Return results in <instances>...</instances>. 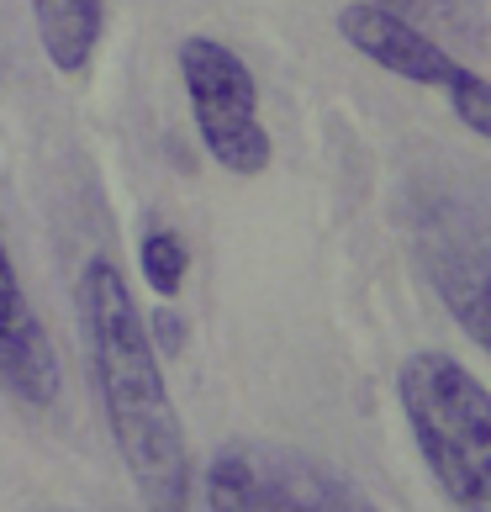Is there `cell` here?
Wrapping results in <instances>:
<instances>
[{
	"instance_id": "obj_1",
	"label": "cell",
	"mask_w": 491,
	"mask_h": 512,
	"mask_svg": "<svg viewBox=\"0 0 491 512\" xmlns=\"http://www.w3.org/2000/svg\"><path fill=\"white\" fill-rule=\"evenodd\" d=\"M80 333L96 375V396L106 412V428L117 439L132 486L148 512H191V449H185L180 412L169 402L159 344L148 338V322L132 301L127 275L96 254L80 270Z\"/></svg>"
},
{
	"instance_id": "obj_2",
	"label": "cell",
	"mask_w": 491,
	"mask_h": 512,
	"mask_svg": "<svg viewBox=\"0 0 491 512\" xmlns=\"http://www.w3.org/2000/svg\"><path fill=\"white\" fill-rule=\"evenodd\" d=\"M396 396L433 481L465 512H491V396L455 354H407Z\"/></svg>"
},
{
	"instance_id": "obj_3",
	"label": "cell",
	"mask_w": 491,
	"mask_h": 512,
	"mask_svg": "<svg viewBox=\"0 0 491 512\" xmlns=\"http://www.w3.org/2000/svg\"><path fill=\"white\" fill-rule=\"evenodd\" d=\"M201 512H381L344 470L280 444H228L201 476Z\"/></svg>"
},
{
	"instance_id": "obj_4",
	"label": "cell",
	"mask_w": 491,
	"mask_h": 512,
	"mask_svg": "<svg viewBox=\"0 0 491 512\" xmlns=\"http://www.w3.org/2000/svg\"><path fill=\"white\" fill-rule=\"evenodd\" d=\"M180 80L191 96L196 132L228 175L249 180L270 169V132L259 122V85L254 69L217 37H185L180 43Z\"/></svg>"
},
{
	"instance_id": "obj_5",
	"label": "cell",
	"mask_w": 491,
	"mask_h": 512,
	"mask_svg": "<svg viewBox=\"0 0 491 512\" xmlns=\"http://www.w3.org/2000/svg\"><path fill=\"white\" fill-rule=\"evenodd\" d=\"M338 32L354 53H365L370 64H381L396 80H412V85H428V90H444L455 117L470 127V138H491V85L481 69L460 64L455 53H444L423 27L402 22L381 6H344L338 11Z\"/></svg>"
},
{
	"instance_id": "obj_6",
	"label": "cell",
	"mask_w": 491,
	"mask_h": 512,
	"mask_svg": "<svg viewBox=\"0 0 491 512\" xmlns=\"http://www.w3.org/2000/svg\"><path fill=\"white\" fill-rule=\"evenodd\" d=\"M59 354H53V338L43 328V317L27 301L22 280H16V264L6 249V233H0V391L22 407H53L59 402Z\"/></svg>"
},
{
	"instance_id": "obj_7",
	"label": "cell",
	"mask_w": 491,
	"mask_h": 512,
	"mask_svg": "<svg viewBox=\"0 0 491 512\" xmlns=\"http://www.w3.org/2000/svg\"><path fill=\"white\" fill-rule=\"evenodd\" d=\"M37 37L59 74H80L106 27V0H32Z\"/></svg>"
},
{
	"instance_id": "obj_8",
	"label": "cell",
	"mask_w": 491,
	"mask_h": 512,
	"mask_svg": "<svg viewBox=\"0 0 491 512\" xmlns=\"http://www.w3.org/2000/svg\"><path fill=\"white\" fill-rule=\"evenodd\" d=\"M138 264H143V280L154 286V296L175 301L185 275H191V249H185V238L169 233V227H148L143 243H138Z\"/></svg>"
},
{
	"instance_id": "obj_9",
	"label": "cell",
	"mask_w": 491,
	"mask_h": 512,
	"mask_svg": "<svg viewBox=\"0 0 491 512\" xmlns=\"http://www.w3.org/2000/svg\"><path fill=\"white\" fill-rule=\"evenodd\" d=\"M370 6H381L391 16H402V22L423 27V22H460L470 11V0H370Z\"/></svg>"
}]
</instances>
